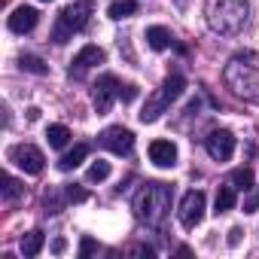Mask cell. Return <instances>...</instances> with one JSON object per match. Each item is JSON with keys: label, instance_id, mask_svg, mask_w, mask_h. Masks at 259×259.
I'll list each match as a JSON object with an SVG mask.
<instances>
[{"label": "cell", "instance_id": "cell-1", "mask_svg": "<svg viewBox=\"0 0 259 259\" xmlns=\"http://www.w3.org/2000/svg\"><path fill=\"white\" fill-rule=\"evenodd\" d=\"M204 13H207V25L217 34L235 37L247 25L250 4H247V0H207V10Z\"/></svg>", "mask_w": 259, "mask_h": 259}, {"label": "cell", "instance_id": "cell-2", "mask_svg": "<svg viewBox=\"0 0 259 259\" xmlns=\"http://www.w3.org/2000/svg\"><path fill=\"white\" fill-rule=\"evenodd\" d=\"M171 210V186L168 183H147L135 198V213L147 226H162Z\"/></svg>", "mask_w": 259, "mask_h": 259}, {"label": "cell", "instance_id": "cell-3", "mask_svg": "<svg viewBox=\"0 0 259 259\" xmlns=\"http://www.w3.org/2000/svg\"><path fill=\"white\" fill-rule=\"evenodd\" d=\"M247 61V55H235L232 61H229V67H226V82H229V89L235 92V95H241V98H259V67L253 64L256 61V55L250 58V64H244Z\"/></svg>", "mask_w": 259, "mask_h": 259}, {"label": "cell", "instance_id": "cell-4", "mask_svg": "<svg viewBox=\"0 0 259 259\" xmlns=\"http://www.w3.org/2000/svg\"><path fill=\"white\" fill-rule=\"evenodd\" d=\"M89 16H92V7L85 4H70V7H64L61 13H58V25H55V31H52V40L55 43H67V37L70 34H76V31H82L85 25H89Z\"/></svg>", "mask_w": 259, "mask_h": 259}, {"label": "cell", "instance_id": "cell-5", "mask_svg": "<svg viewBox=\"0 0 259 259\" xmlns=\"http://www.w3.org/2000/svg\"><path fill=\"white\" fill-rule=\"evenodd\" d=\"M98 141H101L104 150H110V153H116V156H128V153L135 150V135L128 132V128H122V125H110V128H104Z\"/></svg>", "mask_w": 259, "mask_h": 259}, {"label": "cell", "instance_id": "cell-6", "mask_svg": "<svg viewBox=\"0 0 259 259\" xmlns=\"http://www.w3.org/2000/svg\"><path fill=\"white\" fill-rule=\"evenodd\" d=\"M204 204H207V198H204L201 189H189L183 195V201H180V223H183V229H195L201 223Z\"/></svg>", "mask_w": 259, "mask_h": 259}, {"label": "cell", "instance_id": "cell-7", "mask_svg": "<svg viewBox=\"0 0 259 259\" xmlns=\"http://www.w3.org/2000/svg\"><path fill=\"white\" fill-rule=\"evenodd\" d=\"M204 150L213 162H229L235 153V135L226 132V128H217V132H210L204 138Z\"/></svg>", "mask_w": 259, "mask_h": 259}, {"label": "cell", "instance_id": "cell-8", "mask_svg": "<svg viewBox=\"0 0 259 259\" xmlns=\"http://www.w3.org/2000/svg\"><path fill=\"white\" fill-rule=\"evenodd\" d=\"M119 89H122V85H119V79H116L113 73H104V76L95 82V110H98V116L110 113V107H113Z\"/></svg>", "mask_w": 259, "mask_h": 259}, {"label": "cell", "instance_id": "cell-9", "mask_svg": "<svg viewBox=\"0 0 259 259\" xmlns=\"http://www.w3.org/2000/svg\"><path fill=\"white\" fill-rule=\"evenodd\" d=\"M10 159L25 171V174H40L43 171V153L37 150V147H31V144H19V147H13L10 150Z\"/></svg>", "mask_w": 259, "mask_h": 259}, {"label": "cell", "instance_id": "cell-10", "mask_svg": "<svg viewBox=\"0 0 259 259\" xmlns=\"http://www.w3.org/2000/svg\"><path fill=\"white\" fill-rule=\"evenodd\" d=\"M104 49L101 46H82L79 52H76V58L70 61V76H82L85 70H92L95 64H104Z\"/></svg>", "mask_w": 259, "mask_h": 259}, {"label": "cell", "instance_id": "cell-11", "mask_svg": "<svg viewBox=\"0 0 259 259\" xmlns=\"http://www.w3.org/2000/svg\"><path fill=\"white\" fill-rule=\"evenodd\" d=\"M40 22V13L34 7H19L13 16H10V31L13 34H31Z\"/></svg>", "mask_w": 259, "mask_h": 259}, {"label": "cell", "instance_id": "cell-12", "mask_svg": "<svg viewBox=\"0 0 259 259\" xmlns=\"http://www.w3.org/2000/svg\"><path fill=\"white\" fill-rule=\"evenodd\" d=\"M150 162L159 168H174L177 165V147L171 141H153L150 144Z\"/></svg>", "mask_w": 259, "mask_h": 259}, {"label": "cell", "instance_id": "cell-13", "mask_svg": "<svg viewBox=\"0 0 259 259\" xmlns=\"http://www.w3.org/2000/svg\"><path fill=\"white\" fill-rule=\"evenodd\" d=\"M147 43H150V49H156V52H162V49H168V46H174V37H171V31L168 28H147Z\"/></svg>", "mask_w": 259, "mask_h": 259}, {"label": "cell", "instance_id": "cell-14", "mask_svg": "<svg viewBox=\"0 0 259 259\" xmlns=\"http://www.w3.org/2000/svg\"><path fill=\"white\" fill-rule=\"evenodd\" d=\"M85 156H89V147H85V144H76L70 153H64V156H61L58 168H61V171H73L76 165H82V159H85Z\"/></svg>", "mask_w": 259, "mask_h": 259}, {"label": "cell", "instance_id": "cell-15", "mask_svg": "<svg viewBox=\"0 0 259 259\" xmlns=\"http://www.w3.org/2000/svg\"><path fill=\"white\" fill-rule=\"evenodd\" d=\"M235 201H238V195H235V186H220V189H217V198H213V204H217V213H226V210H232V207H235Z\"/></svg>", "mask_w": 259, "mask_h": 259}, {"label": "cell", "instance_id": "cell-16", "mask_svg": "<svg viewBox=\"0 0 259 259\" xmlns=\"http://www.w3.org/2000/svg\"><path fill=\"white\" fill-rule=\"evenodd\" d=\"M46 141H49V147H55V150L67 147V141H70V128H67V125H49Z\"/></svg>", "mask_w": 259, "mask_h": 259}, {"label": "cell", "instance_id": "cell-17", "mask_svg": "<svg viewBox=\"0 0 259 259\" xmlns=\"http://www.w3.org/2000/svg\"><path fill=\"white\" fill-rule=\"evenodd\" d=\"M43 244H46V235H43V232H28V235L22 238V253H25V256H37V253L43 250Z\"/></svg>", "mask_w": 259, "mask_h": 259}, {"label": "cell", "instance_id": "cell-18", "mask_svg": "<svg viewBox=\"0 0 259 259\" xmlns=\"http://www.w3.org/2000/svg\"><path fill=\"white\" fill-rule=\"evenodd\" d=\"M229 180H232V186L235 189H241V192H247V189H253V171L244 165V168H235L232 174H229Z\"/></svg>", "mask_w": 259, "mask_h": 259}, {"label": "cell", "instance_id": "cell-19", "mask_svg": "<svg viewBox=\"0 0 259 259\" xmlns=\"http://www.w3.org/2000/svg\"><path fill=\"white\" fill-rule=\"evenodd\" d=\"M135 13H138L135 0H116V4H110V10H107L110 19H128V16H135Z\"/></svg>", "mask_w": 259, "mask_h": 259}, {"label": "cell", "instance_id": "cell-20", "mask_svg": "<svg viewBox=\"0 0 259 259\" xmlns=\"http://www.w3.org/2000/svg\"><path fill=\"white\" fill-rule=\"evenodd\" d=\"M19 64H22V70H31V73H37V76L49 73V67L43 64V58H37V55H22Z\"/></svg>", "mask_w": 259, "mask_h": 259}, {"label": "cell", "instance_id": "cell-21", "mask_svg": "<svg viewBox=\"0 0 259 259\" xmlns=\"http://www.w3.org/2000/svg\"><path fill=\"white\" fill-rule=\"evenodd\" d=\"M85 177H89V183H101V180H107V177H110V162H101V159H98V162L89 168Z\"/></svg>", "mask_w": 259, "mask_h": 259}, {"label": "cell", "instance_id": "cell-22", "mask_svg": "<svg viewBox=\"0 0 259 259\" xmlns=\"http://www.w3.org/2000/svg\"><path fill=\"white\" fill-rule=\"evenodd\" d=\"M19 195H22L19 180H16V177H10V174H4V198H7V201H16Z\"/></svg>", "mask_w": 259, "mask_h": 259}, {"label": "cell", "instance_id": "cell-23", "mask_svg": "<svg viewBox=\"0 0 259 259\" xmlns=\"http://www.w3.org/2000/svg\"><path fill=\"white\" fill-rule=\"evenodd\" d=\"M256 207H259V186H253V189H250V195L244 198V213H253Z\"/></svg>", "mask_w": 259, "mask_h": 259}, {"label": "cell", "instance_id": "cell-24", "mask_svg": "<svg viewBox=\"0 0 259 259\" xmlns=\"http://www.w3.org/2000/svg\"><path fill=\"white\" fill-rule=\"evenodd\" d=\"M119 98H122L125 104H132V101L138 98V85H122V89H119Z\"/></svg>", "mask_w": 259, "mask_h": 259}, {"label": "cell", "instance_id": "cell-25", "mask_svg": "<svg viewBox=\"0 0 259 259\" xmlns=\"http://www.w3.org/2000/svg\"><path fill=\"white\" fill-rule=\"evenodd\" d=\"M98 250V244L92 241V238H82V244H79V256H92Z\"/></svg>", "mask_w": 259, "mask_h": 259}, {"label": "cell", "instance_id": "cell-26", "mask_svg": "<svg viewBox=\"0 0 259 259\" xmlns=\"http://www.w3.org/2000/svg\"><path fill=\"white\" fill-rule=\"evenodd\" d=\"M241 235H244V232H241L238 226H235V229H229V247H238V244H241Z\"/></svg>", "mask_w": 259, "mask_h": 259}, {"label": "cell", "instance_id": "cell-27", "mask_svg": "<svg viewBox=\"0 0 259 259\" xmlns=\"http://www.w3.org/2000/svg\"><path fill=\"white\" fill-rule=\"evenodd\" d=\"M82 198H85V192H82V189H76V186H70V189H67V201H82Z\"/></svg>", "mask_w": 259, "mask_h": 259}, {"label": "cell", "instance_id": "cell-28", "mask_svg": "<svg viewBox=\"0 0 259 259\" xmlns=\"http://www.w3.org/2000/svg\"><path fill=\"white\" fill-rule=\"evenodd\" d=\"M64 247H67V244H64V241H61V238H58V241H55V244H52V250H55V253H61V250H64Z\"/></svg>", "mask_w": 259, "mask_h": 259}, {"label": "cell", "instance_id": "cell-29", "mask_svg": "<svg viewBox=\"0 0 259 259\" xmlns=\"http://www.w3.org/2000/svg\"><path fill=\"white\" fill-rule=\"evenodd\" d=\"M43 4H49V0H43Z\"/></svg>", "mask_w": 259, "mask_h": 259}]
</instances>
